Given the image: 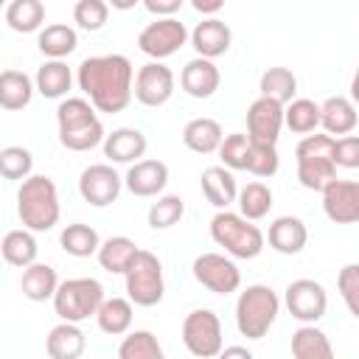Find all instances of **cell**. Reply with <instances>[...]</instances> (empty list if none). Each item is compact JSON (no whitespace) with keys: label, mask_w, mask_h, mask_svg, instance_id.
I'll list each match as a JSON object with an SVG mask.
<instances>
[{"label":"cell","mask_w":359,"mask_h":359,"mask_svg":"<svg viewBox=\"0 0 359 359\" xmlns=\"http://www.w3.org/2000/svg\"><path fill=\"white\" fill-rule=\"evenodd\" d=\"M76 84L98 112L115 115L135 98V67L123 53L87 56L76 67Z\"/></svg>","instance_id":"cell-1"},{"label":"cell","mask_w":359,"mask_h":359,"mask_svg":"<svg viewBox=\"0 0 359 359\" xmlns=\"http://www.w3.org/2000/svg\"><path fill=\"white\" fill-rule=\"evenodd\" d=\"M56 129L59 143L67 151H90L104 143V123L98 118V109L87 95H70L62 98L56 107Z\"/></svg>","instance_id":"cell-2"},{"label":"cell","mask_w":359,"mask_h":359,"mask_svg":"<svg viewBox=\"0 0 359 359\" xmlns=\"http://www.w3.org/2000/svg\"><path fill=\"white\" fill-rule=\"evenodd\" d=\"M17 216L22 227L34 233H45L59 224L62 208H59V191L56 182L45 174H31L17 188Z\"/></svg>","instance_id":"cell-3"},{"label":"cell","mask_w":359,"mask_h":359,"mask_svg":"<svg viewBox=\"0 0 359 359\" xmlns=\"http://www.w3.org/2000/svg\"><path fill=\"white\" fill-rule=\"evenodd\" d=\"M278 314H280V297L266 283H250L236 300V328L247 339L266 337Z\"/></svg>","instance_id":"cell-4"},{"label":"cell","mask_w":359,"mask_h":359,"mask_svg":"<svg viewBox=\"0 0 359 359\" xmlns=\"http://www.w3.org/2000/svg\"><path fill=\"white\" fill-rule=\"evenodd\" d=\"M210 238L219 247H224L227 255L241 258V261L258 258L266 244V236L261 233V227L252 224V219L233 213V210H219L210 219Z\"/></svg>","instance_id":"cell-5"},{"label":"cell","mask_w":359,"mask_h":359,"mask_svg":"<svg viewBox=\"0 0 359 359\" xmlns=\"http://www.w3.org/2000/svg\"><path fill=\"white\" fill-rule=\"evenodd\" d=\"M334 135H306L297 149V180L309 191H323L337 177V160H334Z\"/></svg>","instance_id":"cell-6"},{"label":"cell","mask_w":359,"mask_h":359,"mask_svg":"<svg viewBox=\"0 0 359 359\" xmlns=\"http://www.w3.org/2000/svg\"><path fill=\"white\" fill-rule=\"evenodd\" d=\"M104 303V286L95 278H67L59 283L53 294V311L59 320L70 323H84L98 314Z\"/></svg>","instance_id":"cell-7"},{"label":"cell","mask_w":359,"mask_h":359,"mask_svg":"<svg viewBox=\"0 0 359 359\" xmlns=\"http://www.w3.org/2000/svg\"><path fill=\"white\" fill-rule=\"evenodd\" d=\"M126 280V297L135 306H157L165 294V278H163V264L154 252L140 250L132 261V266L123 272Z\"/></svg>","instance_id":"cell-8"},{"label":"cell","mask_w":359,"mask_h":359,"mask_svg":"<svg viewBox=\"0 0 359 359\" xmlns=\"http://www.w3.org/2000/svg\"><path fill=\"white\" fill-rule=\"evenodd\" d=\"M182 345L188 348L191 356L199 359H213L222 353V320L210 309H194L182 320Z\"/></svg>","instance_id":"cell-9"},{"label":"cell","mask_w":359,"mask_h":359,"mask_svg":"<svg viewBox=\"0 0 359 359\" xmlns=\"http://www.w3.org/2000/svg\"><path fill=\"white\" fill-rule=\"evenodd\" d=\"M191 272H194V280L213 294H233L241 286V269L236 266L233 255L202 252L194 258Z\"/></svg>","instance_id":"cell-10"},{"label":"cell","mask_w":359,"mask_h":359,"mask_svg":"<svg viewBox=\"0 0 359 359\" xmlns=\"http://www.w3.org/2000/svg\"><path fill=\"white\" fill-rule=\"evenodd\" d=\"M188 39H191V31L185 28V22H180L177 17H157L137 34V48L149 59L163 62V59L174 56Z\"/></svg>","instance_id":"cell-11"},{"label":"cell","mask_w":359,"mask_h":359,"mask_svg":"<svg viewBox=\"0 0 359 359\" xmlns=\"http://www.w3.org/2000/svg\"><path fill=\"white\" fill-rule=\"evenodd\" d=\"M283 303L289 309V314L300 323H317L325 317L328 311V292L320 280L311 278H297L286 286Z\"/></svg>","instance_id":"cell-12"},{"label":"cell","mask_w":359,"mask_h":359,"mask_svg":"<svg viewBox=\"0 0 359 359\" xmlns=\"http://www.w3.org/2000/svg\"><path fill=\"white\" fill-rule=\"evenodd\" d=\"M123 188V177L109 163H93L79 174V194L93 208H107L118 202Z\"/></svg>","instance_id":"cell-13"},{"label":"cell","mask_w":359,"mask_h":359,"mask_svg":"<svg viewBox=\"0 0 359 359\" xmlns=\"http://www.w3.org/2000/svg\"><path fill=\"white\" fill-rule=\"evenodd\" d=\"M174 84H177V79H174L171 67H165L163 62L151 59L135 73V101L143 104V107L157 109V107L171 101Z\"/></svg>","instance_id":"cell-14"},{"label":"cell","mask_w":359,"mask_h":359,"mask_svg":"<svg viewBox=\"0 0 359 359\" xmlns=\"http://www.w3.org/2000/svg\"><path fill=\"white\" fill-rule=\"evenodd\" d=\"M283 107L280 101L269 98V95H258L250 107H247V135L252 143H264V146H278L280 129L283 123Z\"/></svg>","instance_id":"cell-15"},{"label":"cell","mask_w":359,"mask_h":359,"mask_svg":"<svg viewBox=\"0 0 359 359\" xmlns=\"http://www.w3.org/2000/svg\"><path fill=\"white\" fill-rule=\"evenodd\" d=\"M323 210L334 224H359V182L334 177L323 191Z\"/></svg>","instance_id":"cell-16"},{"label":"cell","mask_w":359,"mask_h":359,"mask_svg":"<svg viewBox=\"0 0 359 359\" xmlns=\"http://www.w3.org/2000/svg\"><path fill=\"white\" fill-rule=\"evenodd\" d=\"M123 185L132 196H140V199H149V196H160L168 185V165L163 160H137L129 165L126 177H123Z\"/></svg>","instance_id":"cell-17"},{"label":"cell","mask_w":359,"mask_h":359,"mask_svg":"<svg viewBox=\"0 0 359 359\" xmlns=\"http://www.w3.org/2000/svg\"><path fill=\"white\" fill-rule=\"evenodd\" d=\"M230 45H233V31L219 17H205L191 31V48L196 50V56L219 59V56H224L230 50Z\"/></svg>","instance_id":"cell-18"},{"label":"cell","mask_w":359,"mask_h":359,"mask_svg":"<svg viewBox=\"0 0 359 359\" xmlns=\"http://www.w3.org/2000/svg\"><path fill=\"white\" fill-rule=\"evenodd\" d=\"M222 84V73L216 67L213 59L205 56H194L191 62H185L182 73H180V87L191 95V98H210Z\"/></svg>","instance_id":"cell-19"},{"label":"cell","mask_w":359,"mask_h":359,"mask_svg":"<svg viewBox=\"0 0 359 359\" xmlns=\"http://www.w3.org/2000/svg\"><path fill=\"white\" fill-rule=\"evenodd\" d=\"M104 157L109 160V163H126V165H132V163H137L143 154H146V146H149V140H146V135L140 132V129H135V126H121V129H112L107 137H104Z\"/></svg>","instance_id":"cell-20"},{"label":"cell","mask_w":359,"mask_h":359,"mask_svg":"<svg viewBox=\"0 0 359 359\" xmlns=\"http://www.w3.org/2000/svg\"><path fill=\"white\" fill-rule=\"evenodd\" d=\"M320 126L334 135V137H342V135H351L359 123V112H356V104L353 98L348 95H331L320 104Z\"/></svg>","instance_id":"cell-21"},{"label":"cell","mask_w":359,"mask_h":359,"mask_svg":"<svg viewBox=\"0 0 359 359\" xmlns=\"http://www.w3.org/2000/svg\"><path fill=\"white\" fill-rule=\"evenodd\" d=\"M199 185H202L205 199L216 210H227L238 199V185H236V177H233V171L227 165H210V168H205L202 177H199Z\"/></svg>","instance_id":"cell-22"},{"label":"cell","mask_w":359,"mask_h":359,"mask_svg":"<svg viewBox=\"0 0 359 359\" xmlns=\"http://www.w3.org/2000/svg\"><path fill=\"white\" fill-rule=\"evenodd\" d=\"M266 241L280 255H297V252H303V247L309 241V230H306L303 219H297V216H278L269 224Z\"/></svg>","instance_id":"cell-23"},{"label":"cell","mask_w":359,"mask_h":359,"mask_svg":"<svg viewBox=\"0 0 359 359\" xmlns=\"http://www.w3.org/2000/svg\"><path fill=\"white\" fill-rule=\"evenodd\" d=\"M84 348H87L84 331L79 328V323H70V320H62L45 337V353L50 359H79Z\"/></svg>","instance_id":"cell-24"},{"label":"cell","mask_w":359,"mask_h":359,"mask_svg":"<svg viewBox=\"0 0 359 359\" xmlns=\"http://www.w3.org/2000/svg\"><path fill=\"white\" fill-rule=\"evenodd\" d=\"M59 278H56V269L50 264H39L34 261L31 266L22 269L20 275V289H22V297H28L31 303H45V300H53L56 289H59Z\"/></svg>","instance_id":"cell-25"},{"label":"cell","mask_w":359,"mask_h":359,"mask_svg":"<svg viewBox=\"0 0 359 359\" xmlns=\"http://www.w3.org/2000/svg\"><path fill=\"white\" fill-rule=\"evenodd\" d=\"M36 93V81L22 70H3L0 73V107L6 112L25 109Z\"/></svg>","instance_id":"cell-26"},{"label":"cell","mask_w":359,"mask_h":359,"mask_svg":"<svg viewBox=\"0 0 359 359\" xmlns=\"http://www.w3.org/2000/svg\"><path fill=\"white\" fill-rule=\"evenodd\" d=\"M36 93L45 98H67V90L73 87V70L65 59H45L34 76Z\"/></svg>","instance_id":"cell-27"},{"label":"cell","mask_w":359,"mask_h":359,"mask_svg":"<svg viewBox=\"0 0 359 359\" xmlns=\"http://www.w3.org/2000/svg\"><path fill=\"white\" fill-rule=\"evenodd\" d=\"M222 140H224L222 123L213 121V118H194L182 129V143L191 151H196V154H213V151H219Z\"/></svg>","instance_id":"cell-28"},{"label":"cell","mask_w":359,"mask_h":359,"mask_svg":"<svg viewBox=\"0 0 359 359\" xmlns=\"http://www.w3.org/2000/svg\"><path fill=\"white\" fill-rule=\"evenodd\" d=\"M137 252H140V247L129 236H109L107 241H101L95 258H98L101 269H107L109 275H123L132 266Z\"/></svg>","instance_id":"cell-29"},{"label":"cell","mask_w":359,"mask_h":359,"mask_svg":"<svg viewBox=\"0 0 359 359\" xmlns=\"http://www.w3.org/2000/svg\"><path fill=\"white\" fill-rule=\"evenodd\" d=\"M292 356L294 359H331L334 345L323 328H317L314 323H303L292 334Z\"/></svg>","instance_id":"cell-30"},{"label":"cell","mask_w":359,"mask_h":359,"mask_svg":"<svg viewBox=\"0 0 359 359\" xmlns=\"http://www.w3.org/2000/svg\"><path fill=\"white\" fill-rule=\"evenodd\" d=\"M0 252H3V261L11 264V266H31L39 255V244H36V236L34 230L28 227H20V230H8L3 236V244H0Z\"/></svg>","instance_id":"cell-31"},{"label":"cell","mask_w":359,"mask_h":359,"mask_svg":"<svg viewBox=\"0 0 359 359\" xmlns=\"http://www.w3.org/2000/svg\"><path fill=\"white\" fill-rule=\"evenodd\" d=\"M36 48L42 50L45 59H65L79 48V34L67 22H53V25H45L39 31Z\"/></svg>","instance_id":"cell-32"},{"label":"cell","mask_w":359,"mask_h":359,"mask_svg":"<svg viewBox=\"0 0 359 359\" xmlns=\"http://www.w3.org/2000/svg\"><path fill=\"white\" fill-rule=\"evenodd\" d=\"M132 314H135V303L129 297H104L95 323L104 334L109 337H123L132 328Z\"/></svg>","instance_id":"cell-33"},{"label":"cell","mask_w":359,"mask_h":359,"mask_svg":"<svg viewBox=\"0 0 359 359\" xmlns=\"http://www.w3.org/2000/svg\"><path fill=\"white\" fill-rule=\"evenodd\" d=\"M6 22L17 34H34L42 31L45 22V6L42 0H8L6 3Z\"/></svg>","instance_id":"cell-34"},{"label":"cell","mask_w":359,"mask_h":359,"mask_svg":"<svg viewBox=\"0 0 359 359\" xmlns=\"http://www.w3.org/2000/svg\"><path fill=\"white\" fill-rule=\"evenodd\" d=\"M59 244L67 255L73 258H90V255H98V247H101V236L95 233V227L84 224V222H73L67 224L62 233H59Z\"/></svg>","instance_id":"cell-35"},{"label":"cell","mask_w":359,"mask_h":359,"mask_svg":"<svg viewBox=\"0 0 359 359\" xmlns=\"http://www.w3.org/2000/svg\"><path fill=\"white\" fill-rule=\"evenodd\" d=\"M320 104L311 98H292L283 107V123L294 132V135H311L320 126Z\"/></svg>","instance_id":"cell-36"},{"label":"cell","mask_w":359,"mask_h":359,"mask_svg":"<svg viewBox=\"0 0 359 359\" xmlns=\"http://www.w3.org/2000/svg\"><path fill=\"white\" fill-rule=\"evenodd\" d=\"M236 205H238V213H241V216L258 222V219H264V216L269 213V208H272V191H269L266 182L252 180V182H247L244 188H238Z\"/></svg>","instance_id":"cell-37"},{"label":"cell","mask_w":359,"mask_h":359,"mask_svg":"<svg viewBox=\"0 0 359 359\" xmlns=\"http://www.w3.org/2000/svg\"><path fill=\"white\" fill-rule=\"evenodd\" d=\"M118 356L121 359H163V345L151 331L135 328V331H126V337L121 339Z\"/></svg>","instance_id":"cell-38"},{"label":"cell","mask_w":359,"mask_h":359,"mask_svg":"<svg viewBox=\"0 0 359 359\" xmlns=\"http://www.w3.org/2000/svg\"><path fill=\"white\" fill-rule=\"evenodd\" d=\"M258 90H261V95H269L280 104H289L297 93V76L289 67H269L261 73Z\"/></svg>","instance_id":"cell-39"},{"label":"cell","mask_w":359,"mask_h":359,"mask_svg":"<svg viewBox=\"0 0 359 359\" xmlns=\"http://www.w3.org/2000/svg\"><path fill=\"white\" fill-rule=\"evenodd\" d=\"M185 216V202L180 194H160L157 202L149 208V227L151 230H168Z\"/></svg>","instance_id":"cell-40"},{"label":"cell","mask_w":359,"mask_h":359,"mask_svg":"<svg viewBox=\"0 0 359 359\" xmlns=\"http://www.w3.org/2000/svg\"><path fill=\"white\" fill-rule=\"evenodd\" d=\"M31 171H34V154L25 146H6L0 151V174H3V180L22 182L25 177H31Z\"/></svg>","instance_id":"cell-41"},{"label":"cell","mask_w":359,"mask_h":359,"mask_svg":"<svg viewBox=\"0 0 359 359\" xmlns=\"http://www.w3.org/2000/svg\"><path fill=\"white\" fill-rule=\"evenodd\" d=\"M280 168V157H278V149L275 146H264V143H252L250 140V151H247V165L244 171H250L252 177H275Z\"/></svg>","instance_id":"cell-42"},{"label":"cell","mask_w":359,"mask_h":359,"mask_svg":"<svg viewBox=\"0 0 359 359\" xmlns=\"http://www.w3.org/2000/svg\"><path fill=\"white\" fill-rule=\"evenodd\" d=\"M109 8L107 0H79L73 6V22L81 31H101L109 20Z\"/></svg>","instance_id":"cell-43"},{"label":"cell","mask_w":359,"mask_h":359,"mask_svg":"<svg viewBox=\"0 0 359 359\" xmlns=\"http://www.w3.org/2000/svg\"><path fill=\"white\" fill-rule=\"evenodd\" d=\"M247 151H250V135L244 132H233L222 140L219 146V157H222V165H227L230 171H244L247 165Z\"/></svg>","instance_id":"cell-44"},{"label":"cell","mask_w":359,"mask_h":359,"mask_svg":"<svg viewBox=\"0 0 359 359\" xmlns=\"http://www.w3.org/2000/svg\"><path fill=\"white\" fill-rule=\"evenodd\" d=\"M337 289L345 309L359 320V264H345L337 275Z\"/></svg>","instance_id":"cell-45"},{"label":"cell","mask_w":359,"mask_h":359,"mask_svg":"<svg viewBox=\"0 0 359 359\" xmlns=\"http://www.w3.org/2000/svg\"><path fill=\"white\" fill-rule=\"evenodd\" d=\"M337 168H359V135H342L334 140Z\"/></svg>","instance_id":"cell-46"},{"label":"cell","mask_w":359,"mask_h":359,"mask_svg":"<svg viewBox=\"0 0 359 359\" xmlns=\"http://www.w3.org/2000/svg\"><path fill=\"white\" fill-rule=\"evenodd\" d=\"M185 0H143L146 11L154 14V17H174L180 8H182Z\"/></svg>","instance_id":"cell-47"},{"label":"cell","mask_w":359,"mask_h":359,"mask_svg":"<svg viewBox=\"0 0 359 359\" xmlns=\"http://www.w3.org/2000/svg\"><path fill=\"white\" fill-rule=\"evenodd\" d=\"M191 6L205 17H216L224 8V0H191Z\"/></svg>","instance_id":"cell-48"},{"label":"cell","mask_w":359,"mask_h":359,"mask_svg":"<svg viewBox=\"0 0 359 359\" xmlns=\"http://www.w3.org/2000/svg\"><path fill=\"white\" fill-rule=\"evenodd\" d=\"M222 356H224V359H227V356H244V359H250L252 351H250V348H241V345H233V348H222Z\"/></svg>","instance_id":"cell-49"},{"label":"cell","mask_w":359,"mask_h":359,"mask_svg":"<svg viewBox=\"0 0 359 359\" xmlns=\"http://www.w3.org/2000/svg\"><path fill=\"white\" fill-rule=\"evenodd\" d=\"M112 8H118V11H129V8H135L137 3H143V0H107Z\"/></svg>","instance_id":"cell-50"},{"label":"cell","mask_w":359,"mask_h":359,"mask_svg":"<svg viewBox=\"0 0 359 359\" xmlns=\"http://www.w3.org/2000/svg\"><path fill=\"white\" fill-rule=\"evenodd\" d=\"M351 98H353V104L359 107V67H356V73H353V79H351Z\"/></svg>","instance_id":"cell-51"}]
</instances>
